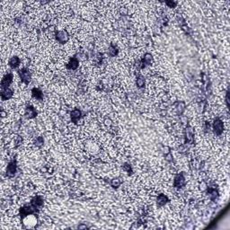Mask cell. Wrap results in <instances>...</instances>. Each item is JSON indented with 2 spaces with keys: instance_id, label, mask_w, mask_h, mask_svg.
I'll return each instance as SVG.
<instances>
[{
  "instance_id": "cell-13",
  "label": "cell",
  "mask_w": 230,
  "mask_h": 230,
  "mask_svg": "<svg viewBox=\"0 0 230 230\" xmlns=\"http://www.w3.org/2000/svg\"><path fill=\"white\" fill-rule=\"evenodd\" d=\"M32 204L34 208H39V207H42V204H43V200L41 197H35L32 201Z\"/></svg>"
},
{
  "instance_id": "cell-20",
  "label": "cell",
  "mask_w": 230,
  "mask_h": 230,
  "mask_svg": "<svg viewBox=\"0 0 230 230\" xmlns=\"http://www.w3.org/2000/svg\"><path fill=\"white\" fill-rule=\"evenodd\" d=\"M166 5H170V7H174V5H176V3L175 2H166Z\"/></svg>"
},
{
  "instance_id": "cell-16",
  "label": "cell",
  "mask_w": 230,
  "mask_h": 230,
  "mask_svg": "<svg viewBox=\"0 0 230 230\" xmlns=\"http://www.w3.org/2000/svg\"><path fill=\"white\" fill-rule=\"evenodd\" d=\"M151 61H152V56H151V54L147 53L145 56H144V59H143L144 64H146V65H150V64H151Z\"/></svg>"
},
{
  "instance_id": "cell-7",
  "label": "cell",
  "mask_w": 230,
  "mask_h": 230,
  "mask_svg": "<svg viewBox=\"0 0 230 230\" xmlns=\"http://www.w3.org/2000/svg\"><path fill=\"white\" fill-rule=\"evenodd\" d=\"M33 209H36V208H34V207H24V208H22L21 209V211H20V213H21V216L22 217H25V216H28L29 214H32L33 213Z\"/></svg>"
},
{
  "instance_id": "cell-19",
  "label": "cell",
  "mask_w": 230,
  "mask_h": 230,
  "mask_svg": "<svg viewBox=\"0 0 230 230\" xmlns=\"http://www.w3.org/2000/svg\"><path fill=\"white\" fill-rule=\"evenodd\" d=\"M120 184V182L118 179H114V180H112V185L113 187H118Z\"/></svg>"
},
{
  "instance_id": "cell-18",
  "label": "cell",
  "mask_w": 230,
  "mask_h": 230,
  "mask_svg": "<svg viewBox=\"0 0 230 230\" xmlns=\"http://www.w3.org/2000/svg\"><path fill=\"white\" fill-rule=\"evenodd\" d=\"M116 49H115L114 46H111L110 49H109V54H110V56H115V54H116Z\"/></svg>"
},
{
  "instance_id": "cell-3",
  "label": "cell",
  "mask_w": 230,
  "mask_h": 230,
  "mask_svg": "<svg viewBox=\"0 0 230 230\" xmlns=\"http://www.w3.org/2000/svg\"><path fill=\"white\" fill-rule=\"evenodd\" d=\"M12 81H13V75L12 74H7V75H5V77L2 79V82H1L2 89L8 88L9 85L12 83Z\"/></svg>"
},
{
  "instance_id": "cell-12",
  "label": "cell",
  "mask_w": 230,
  "mask_h": 230,
  "mask_svg": "<svg viewBox=\"0 0 230 230\" xmlns=\"http://www.w3.org/2000/svg\"><path fill=\"white\" fill-rule=\"evenodd\" d=\"M20 64V59L18 57H13L9 60V66L11 67H17Z\"/></svg>"
},
{
  "instance_id": "cell-10",
  "label": "cell",
  "mask_w": 230,
  "mask_h": 230,
  "mask_svg": "<svg viewBox=\"0 0 230 230\" xmlns=\"http://www.w3.org/2000/svg\"><path fill=\"white\" fill-rule=\"evenodd\" d=\"M13 95V92L11 91L9 88H5V89H3L2 91V94H1V96H2V99L3 100H7L9 98H11Z\"/></svg>"
},
{
  "instance_id": "cell-2",
  "label": "cell",
  "mask_w": 230,
  "mask_h": 230,
  "mask_svg": "<svg viewBox=\"0 0 230 230\" xmlns=\"http://www.w3.org/2000/svg\"><path fill=\"white\" fill-rule=\"evenodd\" d=\"M213 129H214V132L217 135L222 134V132L224 130V124L220 120H215V122L213 124Z\"/></svg>"
},
{
  "instance_id": "cell-8",
  "label": "cell",
  "mask_w": 230,
  "mask_h": 230,
  "mask_svg": "<svg viewBox=\"0 0 230 230\" xmlns=\"http://www.w3.org/2000/svg\"><path fill=\"white\" fill-rule=\"evenodd\" d=\"M36 110L34 109L33 107L32 106H29L26 108V110H25V115L29 118V119H32V118H34L36 116Z\"/></svg>"
},
{
  "instance_id": "cell-15",
  "label": "cell",
  "mask_w": 230,
  "mask_h": 230,
  "mask_svg": "<svg viewBox=\"0 0 230 230\" xmlns=\"http://www.w3.org/2000/svg\"><path fill=\"white\" fill-rule=\"evenodd\" d=\"M32 95L35 97L36 99H38V100H42V93L41 90H39L37 88H33L32 91Z\"/></svg>"
},
{
  "instance_id": "cell-4",
  "label": "cell",
  "mask_w": 230,
  "mask_h": 230,
  "mask_svg": "<svg viewBox=\"0 0 230 230\" xmlns=\"http://www.w3.org/2000/svg\"><path fill=\"white\" fill-rule=\"evenodd\" d=\"M19 74H20V77H21V79H22V82H24L26 84L30 82L31 76H30V73H29V71L27 69H25V68H24V69H21L19 71Z\"/></svg>"
},
{
  "instance_id": "cell-9",
  "label": "cell",
  "mask_w": 230,
  "mask_h": 230,
  "mask_svg": "<svg viewBox=\"0 0 230 230\" xmlns=\"http://www.w3.org/2000/svg\"><path fill=\"white\" fill-rule=\"evenodd\" d=\"M80 117H81V112L77 110V109L74 110L71 112V120L74 123H77L78 122V120L80 119Z\"/></svg>"
},
{
  "instance_id": "cell-1",
  "label": "cell",
  "mask_w": 230,
  "mask_h": 230,
  "mask_svg": "<svg viewBox=\"0 0 230 230\" xmlns=\"http://www.w3.org/2000/svg\"><path fill=\"white\" fill-rule=\"evenodd\" d=\"M56 38L57 40V42L60 43H65L67 42L68 40V34L66 31H59L57 32L56 34Z\"/></svg>"
},
{
  "instance_id": "cell-14",
  "label": "cell",
  "mask_w": 230,
  "mask_h": 230,
  "mask_svg": "<svg viewBox=\"0 0 230 230\" xmlns=\"http://www.w3.org/2000/svg\"><path fill=\"white\" fill-rule=\"evenodd\" d=\"M78 60L77 59H75V57H73L72 59H70V61L68 62V64H67V67L69 68V69H76V68L78 67Z\"/></svg>"
},
{
  "instance_id": "cell-11",
  "label": "cell",
  "mask_w": 230,
  "mask_h": 230,
  "mask_svg": "<svg viewBox=\"0 0 230 230\" xmlns=\"http://www.w3.org/2000/svg\"><path fill=\"white\" fill-rule=\"evenodd\" d=\"M167 200H168V199H167V197H166L165 194H160L159 196H158V198H157V205L159 207H162L166 202H167Z\"/></svg>"
},
{
  "instance_id": "cell-5",
  "label": "cell",
  "mask_w": 230,
  "mask_h": 230,
  "mask_svg": "<svg viewBox=\"0 0 230 230\" xmlns=\"http://www.w3.org/2000/svg\"><path fill=\"white\" fill-rule=\"evenodd\" d=\"M15 172H16V163L15 162V161H12V162L9 163V165H7V174L9 177H12L15 174Z\"/></svg>"
},
{
  "instance_id": "cell-6",
  "label": "cell",
  "mask_w": 230,
  "mask_h": 230,
  "mask_svg": "<svg viewBox=\"0 0 230 230\" xmlns=\"http://www.w3.org/2000/svg\"><path fill=\"white\" fill-rule=\"evenodd\" d=\"M174 184L176 188H182L183 185L185 184V179L183 177L182 174H178L175 178H174Z\"/></svg>"
},
{
  "instance_id": "cell-17",
  "label": "cell",
  "mask_w": 230,
  "mask_h": 230,
  "mask_svg": "<svg viewBox=\"0 0 230 230\" xmlns=\"http://www.w3.org/2000/svg\"><path fill=\"white\" fill-rule=\"evenodd\" d=\"M144 83H145V80H144V78L142 77H139L137 79V85L139 86V87H142V86L144 85Z\"/></svg>"
}]
</instances>
